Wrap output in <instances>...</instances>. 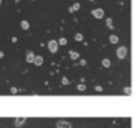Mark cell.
Listing matches in <instances>:
<instances>
[{"label": "cell", "instance_id": "cell-1", "mask_svg": "<svg viewBox=\"0 0 140 128\" xmlns=\"http://www.w3.org/2000/svg\"><path fill=\"white\" fill-rule=\"evenodd\" d=\"M126 54H128V48H126V47H119L118 50H117V57H118L119 59H124L126 57Z\"/></svg>", "mask_w": 140, "mask_h": 128}, {"label": "cell", "instance_id": "cell-2", "mask_svg": "<svg viewBox=\"0 0 140 128\" xmlns=\"http://www.w3.org/2000/svg\"><path fill=\"white\" fill-rule=\"evenodd\" d=\"M48 50L52 54H55L56 51H58V42L56 40H51V42H48Z\"/></svg>", "mask_w": 140, "mask_h": 128}, {"label": "cell", "instance_id": "cell-3", "mask_svg": "<svg viewBox=\"0 0 140 128\" xmlns=\"http://www.w3.org/2000/svg\"><path fill=\"white\" fill-rule=\"evenodd\" d=\"M91 14L93 15L95 18H103L105 17V11L102 10V8H95V10L91 11Z\"/></svg>", "mask_w": 140, "mask_h": 128}, {"label": "cell", "instance_id": "cell-4", "mask_svg": "<svg viewBox=\"0 0 140 128\" xmlns=\"http://www.w3.org/2000/svg\"><path fill=\"white\" fill-rule=\"evenodd\" d=\"M56 128H71V124L69 121H58L56 123Z\"/></svg>", "mask_w": 140, "mask_h": 128}, {"label": "cell", "instance_id": "cell-5", "mask_svg": "<svg viewBox=\"0 0 140 128\" xmlns=\"http://www.w3.org/2000/svg\"><path fill=\"white\" fill-rule=\"evenodd\" d=\"M33 63H35L36 66H41V65H43V57H41V55H35Z\"/></svg>", "mask_w": 140, "mask_h": 128}, {"label": "cell", "instance_id": "cell-6", "mask_svg": "<svg viewBox=\"0 0 140 128\" xmlns=\"http://www.w3.org/2000/svg\"><path fill=\"white\" fill-rule=\"evenodd\" d=\"M33 59H35V54L32 51H29L28 54H26V62L28 63H33Z\"/></svg>", "mask_w": 140, "mask_h": 128}, {"label": "cell", "instance_id": "cell-7", "mask_svg": "<svg viewBox=\"0 0 140 128\" xmlns=\"http://www.w3.org/2000/svg\"><path fill=\"white\" fill-rule=\"evenodd\" d=\"M25 120H26V117H18L17 120H15V125H17V127H21L25 123Z\"/></svg>", "mask_w": 140, "mask_h": 128}, {"label": "cell", "instance_id": "cell-8", "mask_svg": "<svg viewBox=\"0 0 140 128\" xmlns=\"http://www.w3.org/2000/svg\"><path fill=\"white\" fill-rule=\"evenodd\" d=\"M109 40H110V43H111V44H117V43H118V36L111 35V36L109 37Z\"/></svg>", "mask_w": 140, "mask_h": 128}, {"label": "cell", "instance_id": "cell-9", "mask_svg": "<svg viewBox=\"0 0 140 128\" xmlns=\"http://www.w3.org/2000/svg\"><path fill=\"white\" fill-rule=\"evenodd\" d=\"M69 54H70V58H71V59H78V58H80L78 52H76V51H70Z\"/></svg>", "mask_w": 140, "mask_h": 128}, {"label": "cell", "instance_id": "cell-10", "mask_svg": "<svg viewBox=\"0 0 140 128\" xmlns=\"http://www.w3.org/2000/svg\"><path fill=\"white\" fill-rule=\"evenodd\" d=\"M21 28L23 29V30H28L29 29V22L28 21H22L21 22Z\"/></svg>", "mask_w": 140, "mask_h": 128}, {"label": "cell", "instance_id": "cell-11", "mask_svg": "<svg viewBox=\"0 0 140 128\" xmlns=\"http://www.w3.org/2000/svg\"><path fill=\"white\" fill-rule=\"evenodd\" d=\"M102 65L105 66V68H110L111 62H110V59H103V61H102Z\"/></svg>", "mask_w": 140, "mask_h": 128}, {"label": "cell", "instance_id": "cell-12", "mask_svg": "<svg viewBox=\"0 0 140 128\" xmlns=\"http://www.w3.org/2000/svg\"><path fill=\"white\" fill-rule=\"evenodd\" d=\"M106 25H107V28H109V29H113V19H111V18H107Z\"/></svg>", "mask_w": 140, "mask_h": 128}, {"label": "cell", "instance_id": "cell-13", "mask_svg": "<svg viewBox=\"0 0 140 128\" xmlns=\"http://www.w3.org/2000/svg\"><path fill=\"white\" fill-rule=\"evenodd\" d=\"M70 8H71V11H77L78 8H80V3H74Z\"/></svg>", "mask_w": 140, "mask_h": 128}, {"label": "cell", "instance_id": "cell-14", "mask_svg": "<svg viewBox=\"0 0 140 128\" xmlns=\"http://www.w3.org/2000/svg\"><path fill=\"white\" fill-rule=\"evenodd\" d=\"M58 44H62V45H65V44H67V40L65 37H60L59 39V42H58Z\"/></svg>", "mask_w": 140, "mask_h": 128}, {"label": "cell", "instance_id": "cell-15", "mask_svg": "<svg viewBox=\"0 0 140 128\" xmlns=\"http://www.w3.org/2000/svg\"><path fill=\"white\" fill-rule=\"evenodd\" d=\"M74 39H76L77 42H81V40H82V35H81V33H77V35L74 36Z\"/></svg>", "mask_w": 140, "mask_h": 128}, {"label": "cell", "instance_id": "cell-16", "mask_svg": "<svg viewBox=\"0 0 140 128\" xmlns=\"http://www.w3.org/2000/svg\"><path fill=\"white\" fill-rule=\"evenodd\" d=\"M77 88H78V90H80V91H84V90H85V88H87V87H85V85H84V84H80V85H78V87H77Z\"/></svg>", "mask_w": 140, "mask_h": 128}, {"label": "cell", "instance_id": "cell-17", "mask_svg": "<svg viewBox=\"0 0 140 128\" xmlns=\"http://www.w3.org/2000/svg\"><path fill=\"white\" fill-rule=\"evenodd\" d=\"M80 65L85 66V65H87V61H85V59H81V61H80Z\"/></svg>", "mask_w": 140, "mask_h": 128}, {"label": "cell", "instance_id": "cell-18", "mask_svg": "<svg viewBox=\"0 0 140 128\" xmlns=\"http://www.w3.org/2000/svg\"><path fill=\"white\" fill-rule=\"evenodd\" d=\"M62 83H63V84H69V80H67L66 77H63V79H62Z\"/></svg>", "mask_w": 140, "mask_h": 128}, {"label": "cell", "instance_id": "cell-19", "mask_svg": "<svg viewBox=\"0 0 140 128\" xmlns=\"http://www.w3.org/2000/svg\"><path fill=\"white\" fill-rule=\"evenodd\" d=\"M124 91H125V94H130V88H125Z\"/></svg>", "mask_w": 140, "mask_h": 128}, {"label": "cell", "instance_id": "cell-20", "mask_svg": "<svg viewBox=\"0 0 140 128\" xmlns=\"http://www.w3.org/2000/svg\"><path fill=\"white\" fill-rule=\"evenodd\" d=\"M11 92L15 94V92H17V88H15V87H12V88H11Z\"/></svg>", "mask_w": 140, "mask_h": 128}, {"label": "cell", "instance_id": "cell-21", "mask_svg": "<svg viewBox=\"0 0 140 128\" xmlns=\"http://www.w3.org/2000/svg\"><path fill=\"white\" fill-rule=\"evenodd\" d=\"M3 57H4V52H1V51H0V58H3Z\"/></svg>", "mask_w": 140, "mask_h": 128}, {"label": "cell", "instance_id": "cell-22", "mask_svg": "<svg viewBox=\"0 0 140 128\" xmlns=\"http://www.w3.org/2000/svg\"><path fill=\"white\" fill-rule=\"evenodd\" d=\"M89 1H93V0H89Z\"/></svg>", "mask_w": 140, "mask_h": 128}, {"label": "cell", "instance_id": "cell-23", "mask_svg": "<svg viewBox=\"0 0 140 128\" xmlns=\"http://www.w3.org/2000/svg\"><path fill=\"white\" fill-rule=\"evenodd\" d=\"M0 4H1V0H0Z\"/></svg>", "mask_w": 140, "mask_h": 128}]
</instances>
